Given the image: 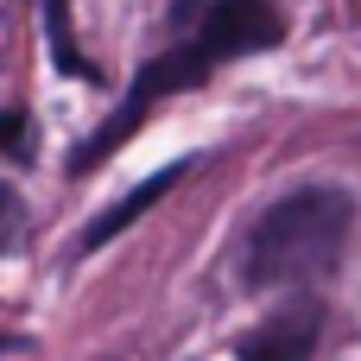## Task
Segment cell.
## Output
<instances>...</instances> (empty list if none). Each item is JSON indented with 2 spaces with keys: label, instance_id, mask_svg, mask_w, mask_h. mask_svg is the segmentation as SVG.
<instances>
[{
  "label": "cell",
  "instance_id": "5",
  "mask_svg": "<svg viewBox=\"0 0 361 361\" xmlns=\"http://www.w3.org/2000/svg\"><path fill=\"white\" fill-rule=\"evenodd\" d=\"M38 25H44V51H51V70H63L70 82H89L102 89V63L76 44V0H38Z\"/></svg>",
  "mask_w": 361,
  "mask_h": 361
},
{
  "label": "cell",
  "instance_id": "4",
  "mask_svg": "<svg viewBox=\"0 0 361 361\" xmlns=\"http://www.w3.org/2000/svg\"><path fill=\"white\" fill-rule=\"evenodd\" d=\"M197 165H203V159H197V152H184V159H171V165H159L152 178H140V184H133V190H127L121 203H108V209H95V216L82 222V235H76V260H89V254H102L108 241H121V235H127V228H133L140 216H152V209H159V203H165V197H171V190H178V184H184L190 171H197Z\"/></svg>",
  "mask_w": 361,
  "mask_h": 361
},
{
  "label": "cell",
  "instance_id": "2",
  "mask_svg": "<svg viewBox=\"0 0 361 361\" xmlns=\"http://www.w3.org/2000/svg\"><path fill=\"white\" fill-rule=\"evenodd\" d=\"M355 222H361V203L349 184H298V190L273 197L241 235V260H235L241 292L324 286L349 260Z\"/></svg>",
  "mask_w": 361,
  "mask_h": 361
},
{
  "label": "cell",
  "instance_id": "7",
  "mask_svg": "<svg viewBox=\"0 0 361 361\" xmlns=\"http://www.w3.org/2000/svg\"><path fill=\"white\" fill-rule=\"evenodd\" d=\"M25 133H32V114L0 108V159H25Z\"/></svg>",
  "mask_w": 361,
  "mask_h": 361
},
{
  "label": "cell",
  "instance_id": "1",
  "mask_svg": "<svg viewBox=\"0 0 361 361\" xmlns=\"http://www.w3.org/2000/svg\"><path fill=\"white\" fill-rule=\"evenodd\" d=\"M286 32H292V19H286L279 0H209L184 32H171V44H165L159 57H146V63L127 76L114 114H108L102 127H89V133L70 146L63 178H95L114 152L133 146V133L152 121V108H165L171 95L209 89V82H216L228 63H241V57L279 51Z\"/></svg>",
  "mask_w": 361,
  "mask_h": 361
},
{
  "label": "cell",
  "instance_id": "3",
  "mask_svg": "<svg viewBox=\"0 0 361 361\" xmlns=\"http://www.w3.org/2000/svg\"><path fill=\"white\" fill-rule=\"evenodd\" d=\"M317 343H324V298L298 292L267 324H254L247 336H235V361H311Z\"/></svg>",
  "mask_w": 361,
  "mask_h": 361
},
{
  "label": "cell",
  "instance_id": "8",
  "mask_svg": "<svg viewBox=\"0 0 361 361\" xmlns=\"http://www.w3.org/2000/svg\"><path fill=\"white\" fill-rule=\"evenodd\" d=\"M102 361H121V355H102Z\"/></svg>",
  "mask_w": 361,
  "mask_h": 361
},
{
  "label": "cell",
  "instance_id": "6",
  "mask_svg": "<svg viewBox=\"0 0 361 361\" xmlns=\"http://www.w3.org/2000/svg\"><path fill=\"white\" fill-rule=\"evenodd\" d=\"M19 241H25V203L13 184H0V254H19Z\"/></svg>",
  "mask_w": 361,
  "mask_h": 361
}]
</instances>
